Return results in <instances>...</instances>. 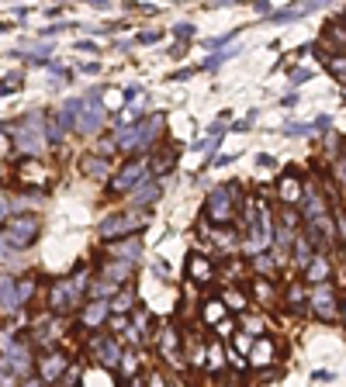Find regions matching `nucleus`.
<instances>
[{
    "label": "nucleus",
    "mask_w": 346,
    "mask_h": 387,
    "mask_svg": "<svg viewBox=\"0 0 346 387\" xmlns=\"http://www.w3.org/2000/svg\"><path fill=\"white\" fill-rule=\"evenodd\" d=\"M7 180V166H4V156H0V183Z\"/></svg>",
    "instance_id": "49"
},
{
    "label": "nucleus",
    "mask_w": 346,
    "mask_h": 387,
    "mask_svg": "<svg viewBox=\"0 0 346 387\" xmlns=\"http://www.w3.org/2000/svg\"><path fill=\"white\" fill-rule=\"evenodd\" d=\"M250 291H253V298H257L260 304H270L277 294H274V287H270V280H263V277H257L253 284H250Z\"/></svg>",
    "instance_id": "32"
},
{
    "label": "nucleus",
    "mask_w": 346,
    "mask_h": 387,
    "mask_svg": "<svg viewBox=\"0 0 346 387\" xmlns=\"http://www.w3.org/2000/svg\"><path fill=\"white\" fill-rule=\"evenodd\" d=\"M239 194H243V190H239V183L215 187V190L208 194V201H205L201 218H208V221H215V225H232V218H236V204L243 201Z\"/></svg>",
    "instance_id": "4"
},
{
    "label": "nucleus",
    "mask_w": 346,
    "mask_h": 387,
    "mask_svg": "<svg viewBox=\"0 0 346 387\" xmlns=\"http://www.w3.org/2000/svg\"><path fill=\"white\" fill-rule=\"evenodd\" d=\"M232 339H236V349H239L243 356H250V349H253V343H257L253 336H246V332H239V329H236V336H232Z\"/></svg>",
    "instance_id": "37"
},
{
    "label": "nucleus",
    "mask_w": 346,
    "mask_h": 387,
    "mask_svg": "<svg viewBox=\"0 0 346 387\" xmlns=\"http://www.w3.org/2000/svg\"><path fill=\"white\" fill-rule=\"evenodd\" d=\"M205 367L208 370H225V353H222V343H212L208 346V360H205Z\"/></svg>",
    "instance_id": "33"
},
{
    "label": "nucleus",
    "mask_w": 346,
    "mask_h": 387,
    "mask_svg": "<svg viewBox=\"0 0 346 387\" xmlns=\"http://www.w3.org/2000/svg\"><path fill=\"white\" fill-rule=\"evenodd\" d=\"M90 291V280H86V273H73V277H63V280H56L52 284V294H49V304H52V311L56 315H70V311H77L80 304H84V294Z\"/></svg>",
    "instance_id": "3"
},
{
    "label": "nucleus",
    "mask_w": 346,
    "mask_h": 387,
    "mask_svg": "<svg viewBox=\"0 0 346 387\" xmlns=\"http://www.w3.org/2000/svg\"><path fill=\"white\" fill-rule=\"evenodd\" d=\"M343 325H346V304H343Z\"/></svg>",
    "instance_id": "51"
},
{
    "label": "nucleus",
    "mask_w": 346,
    "mask_h": 387,
    "mask_svg": "<svg viewBox=\"0 0 346 387\" xmlns=\"http://www.w3.org/2000/svg\"><path fill=\"white\" fill-rule=\"evenodd\" d=\"M163 135V111H153L142 122H132L129 129L118 131V149L125 152H149Z\"/></svg>",
    "instance_id": "1"
},
{
    "label": "nucleus",
    "mask_w": 346,
    "mask_h": 387,
    "mask_svg": "<svg viewBox=\"0 0 346 387\" xmlns=\"http://www.w3.org/2000/svg\"><path fill=\"white\" fill-rule=\"evenodd\" d=\"M90 353H94V360H97L101 367H108V370H118V363H122V343H118L115 336H94V339H90Z\"/></svg>",
    "instance_id": "13"
},
{
    "label": "nucleus",
    "mask_w": 346,
    "mask_h": 387,
    "mask_svg": "<svg viewBox=\"0 0 346 387\" xmlns=\"http://www.w3.org/2000/svg\"><path fill=\"white\" fill-rule=\"evenodd\" d=\"M215 332L222 336V339H232V336H236V318H229V315H225V318L215 325Z\"/></svg>",
    "instance_id": "39"
},
{
    "label": "nucleus",
    "mask_w": 346,
    "mask_h": 387,
    "mask_svg": "<svg viewBox=\"0 0 346 387\" xmlns=\"http://www.w3.org/2000/svg\"><path fill=\"white\" fill-rule=\"evenodd\" d=\"M312 80V70H295L291 73V84H308Z\"/></svg>",
    "instance_id": "43"
},
{
    "label": "nucleus",
    "mask_w": 346,
    "mask_h": 387,
    "mask_svg": "<svg viewBox=\"0 0 346 387\" xmlns=\"http://www.w3.org/2000/svg\"><path fill=\"white\" fill-rule=\"evenodd\" d=\"M142 225H146V215L135 208V211H122V215H108L101 221V239H108V242H115V239H125V235H135V232H142Z\"/></svg>",
    "instance_id": "7"
},
{
    "label": "nucleus",
    "mask_w": 346,
    "mask_h": 387,
    "mask_svg": "<svg viewBox=\"0 0 346 387\" xmlns=\"http://www.w3.org/2000/svg\"><path fill=\"white\" fill-rule=\"evenodd\" d=\"M160 194H163L160 180H156V176H149V180H142V183H139V187L132 190L129 201L135 204V208H153V204L160 201Z\"/></svg>",
    "instance_id": "17"
},
{
    "label": "nucleus",
    "mask_w": 346,
    "mask_h": 387,
    "mask_svg": "<svg viewBox=\"0 0 346 387\" xmlns=\"http://www.w3.org/2000/svg\"><path fill=\"white\" fill-rule=\"evenodd\" d=\"M274 356H277V339H270V336H257V343L250 349V367L253 370H263V367H270L274 363Z\"/></svg>",
    "instance_id": "16"
},
{
    "label": "nucleus",
    "mask_w": 346,
    "mask_h": 387,
    "mask_svg": "<svg viewBox=\"0 0 346 387\" xmlns=\"http://www.w3.org/2000/svg\"><path fill=\"white\" fill-rule=\"evenodd\" d=\"M277 197H281V204L284 208H295V204H302L305 201V180L298 170H284L277 176Z\"/></svg>",
    "instance_id": "11"
},
{
    "label": "nucleus",
    "mask_w": 346,
    "mask_h": 387,
    "mask_svg": "<svg viewBox=\"0 0 346 387\" xmlns=\"http://www.w3.org/2000/svg\"><path fill=\"white\" fill-rule=\"evenodd\" d=\"M253 263H257L260 273H274V270H277V256H267V253H257Z\"/></svg>",
    "instance_id": "36"
},
{
    "label": "nucleus",
    "mask_w": 346,
    "mask_h": 387,
    "mask_svg": "<svg viewBox=\"0 0 346 387\" xmlns=\"http://www.w3.org/2000/svg\"><path fill=\"white\" fill-rule=\"evenodd\" d=\"M326 70H329V73H333L340 84H346V55H336V59H329V63H326Z\"/></svg>",
    "instance_id": "35"
},
{
    "label": "nucleus",
    "mask_w": 346,
    "mask_h": 387,
    "mask_svg": "<svg viewBox=\"0 0 346 387\" xmlns=\"http://www.w3.org/2000/svg\"><path fill=\"white\" fill-rule=\"evenodd\" d=\"M246 221H250V235H246L243 249H246V256H257L274 242V228H270L274 221H270L267 204L263 201H246Z\"/></svg>",
    "instance_id": "2"
},
{
    "label": "nucleus",
    "mask_w": 346,
    "mask_h": 387,
    "mask_svg": "<svg viewBox=\"0 0 346 387\" xmlns=\"http://www.w3.org/2000/svg\"><path fill=\"white\" fill-rule=\"evenodd\" d=\"M7 149H11V138L0 131V156H7Z\"/></svg>",
    "instance_id": "48"
},
{
    "label": "nucleus",
    "mask_w": 346,
    "mask_h": 387,
    "mask_svg": "<svg viewBox=\"0 0 346 387\" xmlns=\"http://www.w3.org/2000/svg\"><path fill=\"white\" fill-rule=\"evenodd\" d=\"M229 311H232V308H229L225 298H208V301H205V311H201V322H205V325H218Z\"/></svg>",
    "instance_id": "26"
},
{
    "label": "nucleus",
    "mask_w": 346,
    "mask_h": 387,
    "mask_svg": "<svg viewBox=\"0 0 346 387\" xmlns=\"http://www.w3.org/2000/svg\"><path fill=\"white\" fill-rule=\"evenodd\" d=\"M39 232H42V221L32 215H18V218H7L4 221V242L7 246H14V249H28L35 239H39Z\"/></svg>",
    "instance_id": "6"
},
{
    "label": "nucleus",
    "mask_w": 346,
    "mask_h": 387,
    "mask_svg": "<svg viewBox=\"0 0 346 387\" xmlns=\"http://www.w3.org/2000/svg\"><path fill=\"white\" fill-rule=\"evenodd\" d=\"M18 86H21V73H11V77H4V80H0V97L14 93Z\"/></svg>",
    "instance_id": "38"
},
{
    "label": "nucleus",
    "mask_w": 346,
    "mask_h": 387,
    "mask_svg": "<svg viewBox=\"0 0 346 387\" xmlns=\"http://www.w3.org/2000/svg\"><path fill=\"white\" fill-rule=\"evenodd\" d=\"M253 122H257V111H250V118L236 122V131H250V129H253Z\"/></svg>",
    "instance_id": "44"
},
{
    "label": "nucleus",
    "mask_w": 346,
    "mask_h": 387,
    "mask_svg": "<svg viewBox=\"0 0 346 387\" xmlns=\"http://www.w3.org/2000/svg\"><path fill=\"white\" fill-rule=\"evenodd\" d=\"M160 39H163V32H142V35H139V42L142 45H156Z\"/></svg>",
    "instance_id": "42"
},
{
    "label": "nucleus",
    "mask_w": 346,
    "mask_h": 387,
    "mask_svg": "<svg viewBox=\"0 0 346 387\" xmlns=\"http://www.w3.org/2000/svg\"><path fill=\"white\" fill-rule=\"evenodd\" d=\"M0 349H4L7 367H11L18 377H28V374L39 367L35 356H32V346L25 343V339H18V336H4V339H0Z\"/></svg>",
    "instance_id": "8"
},
{
    "label": "nucleus",
    "mask_w": 346,
    "mask_h": 387,
    "mask_svg": "<svg viewBox=\"0 0 346 387\" xmlns=\"http://www.w3.org/2000/svg\"><path fill=\"white\" fill-rule=\"evenodd\" d=\"M35 156H28V159H21V166H18V176L25 180V183H35V187H45V173L39 163H32Z\"/></svg>",
    "instance_id": "29"
},
{
    "label": "nucleus",
    "mask_w": 346,
    "mask_h": 387,
    "mask_svg": "<svg viewBox=\"0 0 346 387\" xmlns=\"http://www.w3.org/2000/svg\"><path fill=\"white\" fill-rule=\"evenodd\" d=\"M135 308H139V304H135V291H132L129 284H122V287L111 294V315H129Z\"/></svg>",
    "instance_id": "24"
},
{
    "label": "nucleus",
    "mask_w": 346,
    "mask_h": 387,
    "mask_svg": "<svg viewBox=\"0 0 346 387\" xmlns=\"http://www.w3.org/2000/svg\"><path fill=\"white\" fill-rule=\"evenodd\" d=\"M80 170H84L86 176H94V180H101V176L111 173V163H108V156L94 152V156H84V159H80Z\"/></svg>",
    "instance_id": "27"
},
{
    "label": "nucleus",
    "mask_w": 346,
    "mask_h": 387,
    "mask_svg": "<svg viewBox=\"0 0 346 387\" xmlns=\"http://www.w3.org/2000/svg\"><path fill=\"white\" fill-rule=\"evenodd\" d=\"M187 277H191L194 284H212V277H215L212 259L205 256V253H191V256H187Z\"/></svg>",
    "instance_id": "18"
},
{
    "label": "nucleus",
    "mask_w": 346,
    "mask_h": 387,
    "mask_svg": "<svg viewBox=\"0 0 346 387\" xmlns=\"http://www.w3.org/2000/svg\"><path fill=\"white\" fill-rule=\"evenodd\" d=\"M173 35H177V39H191V35H194V25H177Z\"/></svg>",
    "instance_id": "45"
},
{
    "label": "nucleus",
    "mask_w": 346,
    "mask_h": 387,
    "mask_svg": "<svg viewBox=\"0 0 346 387\" xmlns=\"http://www.w3.org/2000/svg\"><path fill=\"white\" fill-rule=\"evenodd\" d=\"M312 259H315V242H312V235L305 232V239H295V263L305 270Z\"/></svg>",
    "instance_id": "30"
},
{
    "label": "nucleus",
    "mask_w": 346,
    "mask_h": 387,
    "mask_svg": "<svg viewBox=\"0 0 346 387\" xmlns=\"http://www.w3.org/2000/svg\"><path fill=\"white\" fill-rule=\"evenodd\" d=\"M14 145H18L25 156H42V149L49 145V131H45L42 111H35V114H28V122H21V129L14 135Z\"/></svg>",
    "instance_id": "5"
},
{
    "label": "nucleus",
    "mask_w": 346,
    "mask_h": 387,
    "mask_svg": "<svg viewBox=\"0 0 346 387\" xmlns=\"http://www.w3.org/2000/svg\"><path fill=\"white\" fill-rule=\"evenodd\" d=\"M305 280L308 284H322V280H333V263L326 253H315V259L305 266Z\"/></svg>",
    "instance_id": "23"
},
{
    "label": "nucleus",
    "mask_w": 346,
    "mask_h": 387,
    "mask_svg": "<svg viewBox=\"0 0 346 387\" xmlns=\"http://www.w3.org/2000/svg\"><path fill=\"white\" fill-rule=\"evenodd\" d=\"M18 291H21V304H25V301H32V294H35V280H32V277L18 280Z\"/></svg>",
    "instance_id": "40"
},
{
    "label": "nucleus",
    "mask_w": 346,
    "mask_h": 387,
    "mask_svg": "<svg viewBox=\"0 0 346 387\" xmlns=\"http://www.w3.org/2000/svg\"><path fill=\"white\" fill-rule=\"evenodd\" d=\"M308 308L315 311V318H319V322H336V318H343V311H340V301H336V291H333V284H329V280H322V284H312V298H308Z\"/></svg>",
    "instance_id": "9"
},
{
    "label": "nucleus",
    "mask_w": 346,
    "mask_h": 387,
    "mask_svg": "<svg viewBox=\"0 0 346 387\" xmlns=\"http://www.w3.org/2000/svg\"><path fill=\"white\" fill-rule=\"evenodd\" d=\"M104 125V107H101V93L97 90H90L86 93V104H84V114L77 118V131H84V135H94V131Z\"/></svg>",
    "instance_id": "14"
},
{
    "label": "nucleus",
    "mask_w": 346,
    "mask_h": 387,
    "mask_svg": "<svg viewBox=\"0 0 346 387\" xmlns=\"http://www.w3.org/2000/svg\"><path fill=\"white\" fill-rule=\"evenodd\" d=\"M284 304H288L291 311H308V298H305V284H302V280H291V284H288Z\"/></svg>",
    "instance_id": "28"
},
{
    "label": "nucleus",
    "mask_w": 346,
    "mask_h": 387,
    "mask_svg": "<svg viewBox=\"0 0 346 387\" xmlns=\"http://www.w3.org/2000/svg\"><path fill=\"white\" fill-rule=\"evenodd\" d=\"M118 381L122 384H129L132 377H135V370H139V353H122V363H118Z\"/></svg>",
    "instance_id": "31"
},
{
    "label": "nucleus",
    "mask_w": 346,
    "mask_h": 387,
    "mask_svg": "<svg viewBox=\"0 0 346 387\" xmlns=\"http://www.w3.org/2000/svg\"><path fill=\"white\" fill-rule=\"evenodd\" d=\"M232 55H236V52H222V55H212V59L205 63V70H215V66H222V63H225V59H232Z\"/></svg>",
    "instance_id": "41"
},
{
    "label": "nucleus",
    "mask_w": 346,
    "mask_h": 387,
    "mask_svg": "<svg viewBox=\"0 0 346 387\" xmlns=\"http://www.w3.org/2000/svg\"><path fill=\"white\" fill-rule=\"evenodd\" d=\"M86 4H94V7H108V0H86Z\"/></svg>",
    "instance_id": "50"
},
{
    "label": "nucleus",
    "mask_w": 346,
    "mask_h": 387,
    "mask_svg": "<svg viewBox=\"0 0 346 387\" xmlns=\"http://www.w3.org/2000/svg\"><path fill=\"white\" fill-rule=\"evenodd\" d=\"M35 363H39V377H42L45 384H59V381L66 377V370H70V360H66V353H59V349L42 353Z\"/></svg>",
    "instance_id": "12"
},
{
    "label": "nucleus",
    "mask_w": 346,
    "mask_h": 387,
    "mask_svg": "<svg viewBox=\"0 0 346 387\" xmlns=\"http://www.w3.org/2000/svg\"><path fill=\"white\" fill-rule=\"evenodd\" d=\"M0 311L4 315H14V311H21V291H18V280L14 277H0Z\"/></svg>",
    "instance_id": "19"
},
{
    "label": "nucleus",
    "mask_w": 346,
    "mask_h": 387,
    "mask_svg": "<svg viewBox=\"0 0 346 387\" xmlns=\"http://www.w3.org/2000/svg\"><path fill=\"white\" fill-rule=\"evenodd\" d=\"M7 211H11V201H7V197H0V225L7 221Z\"/></svg>",
    "instance_id": "46"
},
{
    "label": "nucleus",
    "mask_w": 346,
    "mask_h": 387,
    "mask_svg": "<svg viewBox=\"0 0 346 387\" xmlns=\"http://www.w3.org/2000/svg\"><path fill=\"white\" fill-rule=\"evenodd\" d=\"M132 270H135V263H132V259L111 256V263L104 266V277H108V280H115V284H129Z\"/></svg>",
    "instance_id": "25"
},
{
    "label": "nucleus",
    "mask_w": 346,
    "mask_h": 387,
    "mask_svg": "<svg viewBox=\"0 0 346 387\" xmlns=\"http://www.w3.org/2000/svg\"><path fill=\"white\" fill-rule=\"evenodd\" d=\"M153 176V163L149 159H132V163H125L122 170L111 176V190L115 194H132L142 180H149Z\"/></svg>",
    "instance_id": "10"
},
{
    "label": "nucleus",
    "mask_w": 346,
    "mask_h": 387,
    "mask_svg": "<svg viewBox=\"0 0 346 387\" xmlns=\"http://www.w3.org/2000/svg\"><path fill=\"white\" fill-rule=\"evenodd\" d=\"M111 315V298H94L84 304V329H97Z\"/></svg>",
    "instance_id": "21"
},
{
    "label": "nucleus",
    "mask_w": 346,
    "mask_h": 387,
    "mask_svg": "<svg viewBox=\"0 0 346 387\" xmlns=\"http://www.w3.org/2000/svg\"><path fill=\"white\" fill-rule=\"evenodd\" d=\"M45 131H49V145H59V142H63V135H66V129H63V122H59V114H56V118H45Z\"/></svg>",
    "instance_id": "34"
},
{
    "label": "nucleus",
    "mask_w": 346,
    "mask_h": 387,
    "mask_svg": "<svg viewBox=\"0 0 346 387\" xmlns=\"http://www.w3.org/2000/svg\"><path fill=\"white\" fill-rule=\"evenodd\" d=\"M302 211H305V221H315V218L329 215V201L312 187V183H305V201H302Z\"/></svg>",
    "instance_id": "20"
},
{
    "label": "nucleus",
    "mask_w": 346,
    "mask_h": 387,
    "mask_svg": "<svg viewBox=\"0 0 346 387\" xmlns=\"http://www.w3.org/2000/svg\"><path fill=\"white\" fill-rule=\"evenodd\" d=\"M253 7H257L260 14H270V0H250Z\"/></svg>",
    "instance_id": "47"
},
{
    "label": "nucleus",
    "mask_w": 346,
    "mask_h": 387,
    "mask_svg": "<svg viewBox=\"0 0 346 387\" xmlns=\"http://www.w3.org/2000/svg\"><path fill=\"white\" fill-rule=\"evenodd\" d=\"M108 256H118V259H135L142 256V239L139 235H125V239H115L111 242V249H108Z\"/></svg>",
    "instance_id": "22"
},
{
    "label": "nucleus",
    "mask_w": 346,
    "mask_h": 387,
    "mask_svg": "<svg viewBox=\"0 0 346 387\" xmlns=\"http://www.w3.org/2000/svg\"><path fill=\"white\" fill-rule=\"evenodd\" d=\"M156 346H160V356L170 360V367H184V356H180V336L170 322L156 329Z\"/></svg>",
    "instance_id": "15"
}]
</instances>
